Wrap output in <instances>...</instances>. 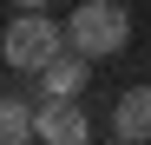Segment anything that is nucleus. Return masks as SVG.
<instances>
[{
	"instance_id": "1",
	"label": "nucleus",
	"mask_w": 151,
	"mask_h": 145,
	"mask_svg": "<svg viewBox=\"0 0 151 145\" xmlns=\"http://www.w3.org/2000/svg\"><path fill=\"white\" fill-rule=\"evenodd\" d=\"M66 27L59 20H46V13H13L7 20V40H0V59H7L13 72H40V66H53L66 53Z\"/></svg>"
},
{
	"instance_id": "2",
	"label": "nucleus",
	"mask_w": 151,
	"mask_h": 145,
	"mask_svg": "<svg viewBox=\"0 0 151 145\" xmlns=\"http://www.w3.org/2000/svg\"><path fill=\"white\" fill-rule=\"evenodd\" d=\"M66 40H72V53H86V59H112V53H125V40H132V13H125L118 0H86V7L66 20Z\"/></svg>"
},
{
	"instance_id": "3",
	"label": "nucleus",
	"mask_w": 151,
	"mask_h": 145,
	"mask_svg": "<svg viewBox=\"0 0 151 145\" xmlns=\"http://www.w3.org/2000/svg\"><path fill=\"white\" fill-rule=\"evenodd\" d=\"M92 119L79 99H40V145H86Z\"/></svg>"
},
{
	"instance_id": "4",
	"label": "nucleus",
	"mask_w": 151,
	"mask_h": 145,
	"mask_svg": "<svg viewBox=\"0 0 151 145\" xmlns=\"http://www.w3.org/2000/svg\"><path fill=\"white\" fill-rule=\"evenodd\" d=\"M112 132L125 145H151V86H125L112 106Z\"/></svg>"
},
{
	"instance_id": "5",
	"label": "nucleus",
	"mask_w": 151,
	"mask_h": 145,
	"mask_svg": "<svg viewBox=\"0 0 151 145\" xmlns=\"http://www.w3.org/2000/svg\"><path fill=\"white\" fill-rule=\"evenodd\" d=\"M86 79H92V59H86V53H72V46H66L53 66H40V92H46V99H79V86H86Z\"/></svg>"
},
{
	"instance_id": "6",
	"label": "nucleus",
	"mask_w": 151,
	"mask_h": 145,
	"mask_svg": "<svg viewBox=\"0 0 151 145\" xmlns=\"http://www.w3.org/2000/svg\"><path fill=\"white\" fill-rule=\"evenodd\" d=\"M40 138V112L27 99H7L0 106V145H33Z\"/></svg>"
},
{
	"instance_id": "7",
	"label": "nucleus",
	"mask_w": 151,
	"mask_h": 145,
	"mask_svg": "<svg viewBox=\"0 0 151 145\" xmlns=\"http://www.w3.org/2000/svg\"><path fill=\"white\" fill-rule=\"evenodd\" d=\"M13 13H46V0H13Z\"/></svg>"
},
{
	"instance_id": "8",
	"label": "nucleus",
	"mask_w": 151,
	"mask_h": 145,
	"mask_svg": "<svg viewBox=\"0 0 151 145\" xmlns=\"http://www.w3.org/2000/svg\"><path fill=\"white\" fill-rule=\"evenodd\" d=\"M118 145H125V138H118Z\"/></svg>"
}]
</instances>
